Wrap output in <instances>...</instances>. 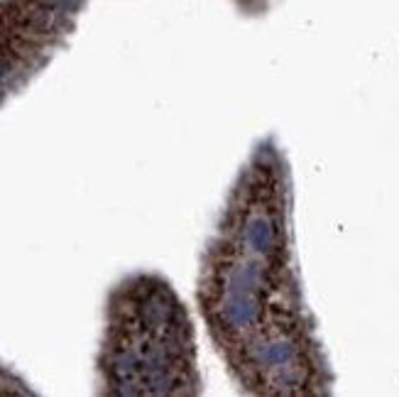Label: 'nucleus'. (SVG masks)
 Listing matches in <instances>:
<instances>
[{"mask_svg":"<svg viewBox=\"0 0 399 397\" xmlns=\"http://www.w3.org/2000/svg\"><path fill=\"white\" fill-rule=\"evenodd\" d=\"M289 172L260 140L228 189L203 250L196 304L221 358L255 336L306 319L289 226Z\"/></svg>","mask_w":399,"mask_h":397,"instance_id":"obj_1","label":"nucleus"},{"mask_svg":"<svg viewBox=\"0 0 399 397\" xmlns=\"http://www.w3.org/2000/svg\"><path fill=\"white\" fill-rule=\"evenodd\" d=\"M101 370L111 395H201L191 316L167 280L140 275L116 292Z\"/></svg>","mask_w":399,"mask_h":397,"instance_id":"obj_2","label":"nucleus"}]
</instances>
